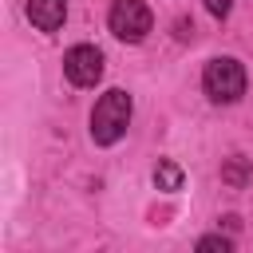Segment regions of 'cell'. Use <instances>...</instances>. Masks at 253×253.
I'll list each match as a JSON object with an SVG mask.
<instances>
[{"label": "cell", "instance_id": "cell-1", "mask_svg": "<svg viewBox=\"0 0 253 253\" xmlns=\"http://www.w3.org/2000/svg\"><path fill=\"white\" fill-rule=\"evenodd\" d=\"M130 111H134L130 95L119 91V87H111L95 103V111H91V142L95 146H115L126 134V126H130Z\"/></svg>", "mask_w": 253, "mask_h": 253}, {"label": "cell", "instance_id": "cell-2", "mask_svg": "<svg viewBox=\"0 0 253 253\" xmlns=\"http://www.w3.org/2000/svg\"><path fill=\"white\" fill-rule=\"evenodd\" d=\"M202 87H206V95L213 103H237L245 95V67H241V59H233V55L210 59L206 71H202Z\"/></svg>", "mask_w": 253, "mask_h": 253}, {"label": "cell", "instance_id": "cell-3", "mask_svg": "<svg viewBox=\"0 0 253 253\" xmlns=\"http://www.w3.org/2000/svg\"><path fill=\"white\" fill-rule=\"evenodd\" d=\"M107 24H111V32H115L123 43H138V40H146L154 16H150L146 0H115Z\"/></svg>", "mask_w": 253, "mask_h": 253}, {"label": "cell", "instance_id": "cell-4", "mask_svg": "<svg viewBox=\"0 0 253 253\" xmlns=\"http://www.w3.org/2000/svg\"><path fill=\"white\" fill-rule=\"evenodd\" d=\"M63 75H67L75 87H95V83L103 79V51L91 47V43L67 47V55H63Z\"/></svg>", "mask_w": 253, "mask_h": 253}, {"label": "cell", "instance_id": "cell-5", "mask_svg": "<svg viewBox=\"0 0 253 253\" xmlns=\"http://www.w3.org/2000/svg\"><path fill=\"white\" fill-rule=\"evenodd\" d=\"M63 16H67V0H28V20L40 32L63 28Z\"/></svg>", "mask_w": 253, "mask_h": 253}, {"label": "cell", "instance_id": "cell-6", "mask_svg": "<svg viewBox=\"0 0 253 253\" xmlns=\"http://www.w3.org/2000/svg\"><path fill=\"white\" fill-rule=\"evenodd\" d=\"M221 182H225L229 190H245V186L253 182V162L241 158V154L225 158V162H221Z\"/></svg>", "mask_w": 253, "mask_h": 253}, {"label": "cell", "instance_id": "cell-7", "mask_svg": "<svg viewBox=\"0 0 253 253\" xmlns=\"http://www.w3.org/2000/svg\"><path fill=\"white\" fill-rule=\"evenodd\" d=\"M154 186H158V190H166V194L182 190V166H178V162H170V158H162V162L154 166Z\"/></svg>", "mask_w": 253, "mask_h": 253}, {"label": "cell", "instance_id": "cell-8", "mask_svg": "<svg viewBox=\"0 0 253 253\" xmlns=\"http://www.w3.org/2000/svg\"><path fill=\"white\" fill-rule=\"evenodd\" d=\"M233 241L221 237V233H210V237H198V253H229Z\"/></svg>", "mask_w": 253, "mask_h": 253}, {"label": "cell", "instance_id": "cell-9", "mask_svg": "<svg viewBox=\"0 0 253 253\" xmlns=\"http://www.w3.org/2000/svg\"><path fill=\"white\" fill-rule=\"evenodd\" d=\"M229 4H233V0H206V8H210L217 20H221V16H229Z\"/></svg>", "mask_w": 253, "mask_h": 253}, {"label": "cell", "instance_id": "cell-10", "mask_svg": "<svg viewBox=\"0 0 253 253\" xmlns=\"http://www.w3.org/2000/svg\"><path fill=\"white\" fill-rule=\"evenodd\" d=\"M174 28H178V40H190V36H194V24H190V20H178Z\"/></svg>", "mask_w": 253, "mask_h": 253}]
</instances>
